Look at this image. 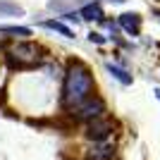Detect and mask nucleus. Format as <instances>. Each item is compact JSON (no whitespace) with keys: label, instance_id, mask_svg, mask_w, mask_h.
Here are the masks:
<instances>
[{"label":"nucleus","instance_id":"1","mask_svg":"<svg viewBox=\"0 0 160 160\" xmlns=\"http://www.w3.org/2000/svg\"><path fill=\"white\" fill-rule=\"evenodd\" d=\"M93 91V77L81 62H72L69 69H67V77H65V100L67 108H74V105H81L84 100H88Z\"/></svg>","mask_w":160,"mask_h":160},{"label":"nucleus","instance_id":"2","mask_svg":"<svg viewBox=\"0 0 160 160\" xmlns=\"http://www.w3.org/2000/svg\"><path fill=\"white\" fill-rule=\"evenodd\" d=\"M12 60H17V65H36L38 62V48L33 43H19L12 48Z\"/></svg>","mask_w":160,"mask_h":160},{"label":"nucleus","instance_id":"3","mask_svg":"<svg viewBox=\"0 0 160 160\" xmlns=\"http://www.w3.org/2000/svg\"><path fill=\"white\" fill-rule=\"evenodd\" d=\"M112 132V124L108 120H91V124H88V129H86V136L88 139H93V141H103L108 136V134Z\"/></svg>","mask_w":160,"mask_h":160},{"label":"nucleus","instance_id":"4","mask_svg":"<svg viewBox=\"0 0 160 160\" xmlns=\"http://www.w3.org/2000/svg\"><path fill=\"white\" fill-rule=\"evenodd\" d=\"M105 110V105H103V100L100 98H93L88 100V103H84L79 110V117H84V120H96V117H100V112Z\"/></svg>","mask_w":160,"mask_h":160},{"label":"nucleus","instance_id":"5","mask_svg":"<svg viewBox=\"0 0 160 160\" xmlns=\"http://www.w3.org/2000/svg\"><path fill=\"white\" fill-rule=\"evenodd\" d=\"M120 24H122V29L127 33H132V36H139V31H141V17L136 12H127V14H122L120 17Z\"/></svg>","mask_w":160,"mask_h":160},{"label":"nucleus","instance_id":"6","mask_svg":"<svg viewBox=\"0 0 160 160\" xmlns=\"http://www.w3.org/2000/svg\"><path fill=\"white\" fill-rule=\"evenodd\" d=\"M86 2L88 0H50L48 7L55 10V12H69V10H74L77 5H86Z\"/></svg>","mask_w":160,"mask_h":160},{"label":"nucleus","instance_id":"7","mask_svg":"<svg viewBox=\"0 0 160 160\" xmlns=\"http://www.w3.org/2000/svg\"><path fill=\"white\" fill-rule=\"evenodd\" d=\"M19 14H24V10H22L17 2H12V0H0V17H19Z\"/></svg>","mask_w":160,"mask_h":160},{"label":"nucleus","instance_id":"8","mask_svg":"<svg viewBox=\"0 0 160 160\" xmlns=\"http://www.w3.org/2000/svg\"><path fill=\"white\" fill-rule=\"evenodd\" d=\"M81 17L84 19H103V7L98 2H86L81 10Z\"/></svg>","mask_w":160,"mask_h":160},{"label":"nucleus","instance_id":"9","mask_svg":"<svg viewBox=\"0 0 160 160\" xmlns=\"http://www.w3.org/2000/svg\"><path fill=\"white\" fill-rule=\"evenodd\" d=\"M43 27H46V29H50V31L62 33L65 38H74V31H72V29H67L65 24H60V22H43Z\"/></svg>","mask_w":160,"mask_h":160},{"label":"nucleus","instance_id":"10","mask_svg":"<svg viewBox=\"0 0 160 160\" xmlns=\"http://www.w3.org/2000/svg\"><path fill=\"white\" fill-rule=\"evenodd\" d=\"M108 72L112 74L117 81H122V84H132V77H129L124 69H120V67H115V65H108Z\"/></svg>","mask_w":160,"mask_h":160},{"label":"nucleus","instance_id":"11","mask_svg":"<svg viewBox=\"0 0 160 160\" xmlns=\"http://www.w3.org/2000/svg\"><path fill=\"white\" fill-rule=\"evenodd\" d=\"M0 31H5V33H17V36H29V29L27 27H0Z\"/></svg>","mask_w":160,"mask_h":160},{"label":"nucleus","instance_id":"12","mask_svg":"<svg viewBox=\"0 0 160 160\" xmlns=\"http://www.w3.org/2000/svg\"><path fill=\"white\" fill-rule=\"evenodd\" d=\"M88 38H91V41H96V43H103V41H105L103 36H100V33H88Z\"/></svg>","mask_w":160,"mask_h":160},{"label":"nucleus","instance_id":"13","mask_svg":"<svg viewBox=\"0 0 160 160\" xmlns=\"http://www.w3.org/2000/svg\"><path fill=\"white\" fill-rule=\"evenodd\" d=\"M110 2H124V0H110Z\"/></svg>","mask_w":160,"mask_h":160}]
</instances>
